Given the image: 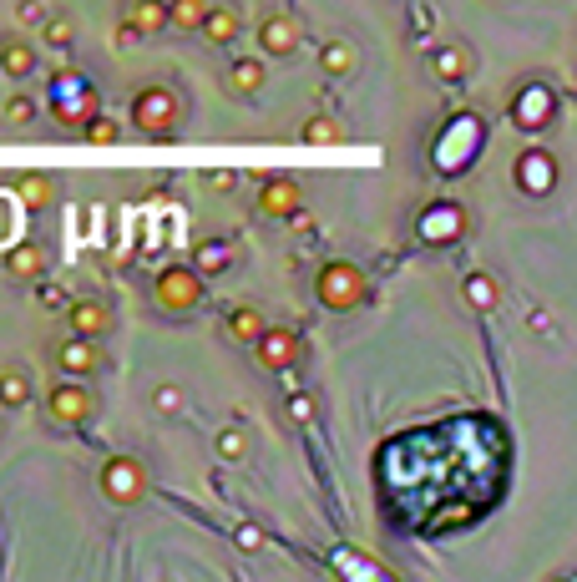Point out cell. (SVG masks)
Listing matches in <instances>:
<instances>
[{"label": "cell", "instance_id": "cell-39", "mask_svg": "<svg viewBox=\"0 0 577 582\" xmlns=\"http://www.w3.org/2000/svg\"><path fill=\"white\" fill-rule=\"evenodd\" d=\"M208 183H213V188H218V193H228V188H233V183H238V178H233V173H213V178H208Z\"/></svg>", "mask_w": 577, "mask_h": 582}, {"label": "cell", "instance_id": "cell-12", "mask_svg": "<svg viewBox=\"0 0 577 582\" xmlns=\"http://www.w3.org/2000/svg\"><path fill=\"white\" fill-rule=\"evenodd\" d=\"M254 41H259V56H264V61H269V56H274V61H289V56L299 51L304 36H299V21H294L289 11H274V16L259 21Z\"/></svg>", "mask_w": 577, "mask_h": 582}, {"label": "cell", "instance_id": "cell-37", "mask_svg": "<svg viewBox=\"0 0 577 582\" xmlns=\"http://www.w3.org/2000/svg\"><path fill=\"white\" fill-rule=\"evenodd\" d=\"M41 304H46V309H71L66 289H56V284H41Z\"/></svg>", "mask_w": 577, "mask_h": 582}, {"label": "cell", "instance_id": "cell-6", "mask_svg": "<svg viewBox=\"0 0 577 582\" xmlns=\"http://www.w3.org/2000/svg\"><path fill=\"white\" fill-rule=\"evenodd\" d=\"M92 415H97V395H92L87 385H76V380L51 385V395H46V421H51L56 431H81Z\"/></svg>", "mask_w": 577, "mask_h": 582}, {"label": "cell", "instance_id": "cell-7", "mask_svg": "<svg viewBox=\"0 0 577 582\" xmlns=\"http://www.w3.org/2000/svg\"><path fill=\"white\" fill-rule=\"evenodd\" d=\"M466 228H471V218H466V208H461L456 198H436V203L416 218V238L431 243V248H451V243H461Z\"/></svg>", "mask_w": 577, "mask_h": 582}, {"label": "cell", "instance_id": "cell-24", "mask_svg": "<svg viewBox=\"0 0 577 582\" xmlns=\"http://www.w3.org/2000/svg\"><path fill=\"white\" fill-rule=\"evenodd\" d=\"M461 299L476 309V314H491L502 304V284L491 279V274H466V284H461Z\"/></svg>", "mask_w": 577, "mask_h": 582}, {"label": "cell", "instance_id": "cell-4", "mask_svg": "<svg viewBox=\"0 0 577 582\" xmlns=\"http://www.w3.org/2000/svg\"><path fill=\"white\" fill-rule=\"evenodd\" d=\"M203 294H208V284L193 264H168L152 279V299H157L162 314H193L203 304Z\"/></svg>", "mask_w": 577, "mask_h": 582}, {"label": "cell", "instance_id": "cell-21", "mask_svg": "<svg viewBox=\"0 0 577 582\" xmlns=\"http://www.w3.org/2000/svg\"><path fill=\"white\" fill-rule=\"evenodd\" d=\"M36 66H41V51H36L26 36H0V76L26 81Z\"/></svg>", "mask_w": 577, "mask_h": 582}, {"label": "cell", "instance_id": "cell-32", "mask_svg": "<svg viewBox=\"0 0 577 582\" xmlns=\"http://www.w3.org/2000/svg\"><path fill=\"white\" fill-rule=\"evenodd\" d=\"M284 410H289L294 426H314V421H319V400H314L309 390H294V395L284 400Z\"/></svg>", "mask_w": 577, "mask_h": 582}, {"label": "cell", "instance_id": "cell-38", "mask_svg": "<svg viewBox=\"0 0 577 582\" xmlns=\"http://www.w3.org/2000/svg\"><path fill=\"white\" fill-rule=\"evenodd\" d=\"M137 41H142V36H137L127 21H117V46H137Z\"/></svg>", "mask_w": 577, "mask_h": 582}, {"label": "cell", "instance_id": "cell-29", "mask_svg": "<svg viewBox=\"0 0 577 582\" xmlns=\"http://www.w3.org/2000/svg\"><path fill=\"white\" fill-rule=\"evenodd\" d=\"M299 137H304L309 147H340V142H345V127H340L335 117H309Z\"/></svg>", "mask_w": 577, "mask_h": 582}, {"label": "cell", "instance_id": "cell-35", "mask_svg": "<svg viewBox=\"0 0 577 582\" xmlns=\"http://www.w3.org/2000/svg\"><path fill=\"white\" fill-rule=\"evenodd\" d=\"M16 21L31 26V31H46V26H51V11L41 6V0H21V6H16Z\"/></svg>", "mask_w": 577, "mask_h": 582}, {"label": "cell", "instance_id": "cell-36", "mask_svg": "<svg viewBox=\"0 0 577 582\" xmlns=\"http://www.w3.org/2000/svg\"><path fill=\"white\" fill-rule=\"evenodd\" d=\"M238 547H243V552H259V547H264V532H259L254 522H243V527H238Z\"/></svg>", "mask_w": 577, "mask_h": 582}, {"label": "cell", "instance_id": "cell-41", "mask_svg": "<svg viewBox=\"0 0 577 582\" xmlns=\"http://www.w3.org/2000/svg\"><path fill=\"white\" fill-rule=\"evenodd\" d=\"M0 436H6V421H0Z\"/></svg>", "mask_w": 577, "mask_h": 582}, {"label": "cell", "instance_id": "cell-34", "mask_svg": "<svg viewBox=\"0 0 577 582\" xmlns=\"http://www.w3.org/2000/svg\"><path fill=\"white\" fill-rule=\"evenodd\" d=\"M81 137H87L92 147H117L122 127H117V122H107V117H97V122H87V127H81Z\"/></svg>", "mask_w": 577, "mask_h": 582}, {"label": "cell", "instance_id": "cell-40", "mask_svg": "<svg viewBox=\"0 0 577 582\" xmlns=\"http://www.w3.org/2000/svg\"><path fill=\"white\" fill-rule=\"evenodd\" d=\"M527 324H532V329H537V335H547V329H552V319H547V314H542V309H537V314H532V319H527Z\"/></svg>", "mask_w": 577, "mask_h": 582}, {"label": "cell", "instance_id": "cell-19", "mask_svg": "<svg viewBox=\"0 0 577 582\" xmlns=\"http://www.w3.org/2000/svg\"><path fill=\"white\" fill-rule=\"evenodd\" d=\"M223 335H228L233 345L259 350V340L269 335V319H264L254 304H238V309H228V319H223Z\"/></svg>", "mask_w": 577, "mask_h": 582}, {"label": "cell", "instance_id": "cell-15", "mask_svg": "<svg viewBox=\"0 0 577 582\" xmlns=\"http://www.w3.org/2000/svg\"><path fill=\"white\" fill-rule=\"evenodd\" d=\"M299 355H304V340L294 335V329H284V324H269V335H264L259 350H254V360H259L264 370H294Z\"/></svg>", "mask_w": 577, "mask_h": 582}, {"label": "cell", "instance_id": "cell-25", "mask_svg": "<svg viewBox=\"0 0 577 582\" xmlns=\"http://www.w3.org/2000/svg\"><path fill=\"white\" fill-rule=\"evenodd\" d=\"M31 405V375L21 365H0V410Z\"/></svg>", "mask_w": 577, "mask_h": 582}, {"label": "cell", "instance_id": "cell-26", "mask_svg": "<svg viewBox=\"0 0 577 582\" xmlns=\"http://www.w3.org/2000/svg\"><path fill=\"white\" fill-rule=\"evenodd\" d=\"M16 193H21L26 208H51V203H56V178H51V173H26V178L16 183Z\"/></svg>", "mask_w": 577, "mask_h": 582}, {"label": "cell", "instance_id": "cell-30", "mask_svg": "<svg viewBox=\"0 0 577 582\" xmlns=\"http://www.w3.org/2000/svg\"><path fill=\"white\" fill-rule=\"evenodd\" d=\"M152 410L162 415V421H178L183 415V385H173V380L152 385Z\"/></svg>", "mask_w": 577, "mask_h": 582}, {"label": "cell", "instance_id": "cell-17", "mask_svg": "<svg viewBox=\"0 0 577 582\" xmlns=\"http://www.w3.org/2000/svg\"><path fill=\"white\" fill-rule=\"evenodd\" d=\"M426 61H431V76L446 81V87H461V81L471 76V51L461 41H436Z\"/></svg>", "mask_w": 577, "mask_h": 582}, {"label": "cell", "instance_id": "cell-42", "mask_svg": "<svg viewBox=\"0 0 577 582\" xmlns=\"http://www.w3.org/2000/svg\"><path fill=\"white\" fill-rule=\"evenodd\" d=\"M552 582H562V577H552Z\"/></svg>", "mask_w": 577, "mask_h": 582}, {"label": "cell", "instance_id": "cell-11", "mask_svg": "<svg viewBox=\"0 0 577 582\" xmlns=\"http://www.w3.org/2000/svg\"><path fill=\"white\" fill-rule=\"evenodd\" d=\"M512 178H517V188H522L527 198H547V193L557 188V157L542 152V147H527V152L512 162Z\"/></svg>", "mask_w": 577, "mask_h": 582}, {"label": "cell", "instance_id": "cell-16", "mask_svg": "<svg viewBox=\"0 0 577 582\" xmlns=\"http://www.w3.org/2000/svg\"><path fill=\"white\" fill-rule=\"evenodd\" d=\"M46 269H51V254H46L41 243H11V248H6V274H11L16 284H41Z\"/></svg>", "mask_w": 577, "mask_h": 582}, {"label": "cell", "instance_id": "cell-1", "mask_svg": "<svg viewBox=\"0 0 577 582\" xmlns=\"http://www.w3.org/2000/svg\"><path fill=\"white\" fill-rule=\"evenodd\" d=\"M127 117H132V127L147 132V137H168V132H178V122H183V97L168 87V81H147V87L132 92Z\"/></svg>", "mask_w": 577, "mask_h": 582}, {"label": "cell", "instance_id": "cell-18", "mask_svg": "<svg viewBox=\"0 0 577 582\" xmlns=\"http://www.w3.org/2000/svg\"><path fill=\"white\" fill-rule=\"evenodd\" d=\"M233 259H238V243L233 238H203V243H193V269L203 274V279H218V274H228L233 269Z\"/></svg>", "mask_w": 577, "mask_h": 582}, {"label": "cell", "instance_id": "cell-31", "mask_svg": "<svg viewBox=\"0 0 577 582\" xmlns=\"http://www.w3.org/2000/svg\"><path fill=\"white\" fill-rule=\"evenodd\" d=\"M173 31H198L203 36V21H208V6L203 0H173Z\"/></svg>", "mask_w": 577, "mask_h": 582}, {"label": "cell", "instance_id": "cell-9", "mask_svg": "<svg viewBox=\"0 0 577 582\" xmlns=\"http://www.w3.org/2000/svg\"><path fill=\"white\" fill-rule=\"evenodd\" d=\"M51 365L61 370V380H76V385H87L97 370H107V355H102V345H92V340H76V335H61L56 345H51Z\"/></svg>", "mask_w": 577, "mask_h": 582}, {"label": "cell", "instance_id": "cell-28", "mask_svg": "<svg viewBox=\"0 0 577 582\" xmlns=\"http://www.w3.org/2000/svg\"><path fill=\"white\" fill-rule=\"evenodd\" d=\"M36 117H41V102L31 92H16V97L0 102V122H6V127H31Z\"/></svg>", "mask_w": 577, "mask_h": 582}, {"label": "cell", "instance_id": "cell-13", "mask_svg": "<svg viewBox=\"0 0 577 582\" xmlns=\"http://www.w3.org/2000/svg\"><path fill=\"white\" fill-rule=\"evenodd\" d=\"M66 335H76V340H92V345H102L107 335H112V309L102 304V299H71V309H66Z\"/></svg>", "mask_w": 577, "mask_h": 582}, {"label": "cell", "instance_id": "cell-3", "mask_svg": "<svg viewBox=\"0 0 577 582\" xmlns=\"http://www.w3.org/2000/svg\"><path fill=\"white\" fill-rule=\"evenodd\" d=\"M97 491L107 507H137V502H147V466L127 451H112L97 471Z\"/></svg>", "mask_w": 577, "mask_h": 582}, {"label": "cell", "instance_id": "cell-23", "mask_svg": "<svg viewBox=\"0 0 577 582\" xmlns=\"http://www.w3.org/2000/svg\"><path fill=\"white\" fill-rule=\"evenodd\" d=\"M355 66H360L355 41H324L319 46V71L324 76H355Z\"/></svg>", "mask_w": 577, "mask_h": 582}, {"label": "cell", "instance_id": "cell-10", "mask_svg": "<svg viewBox=\"0 0 577 582\" xmlns=\"http://www.w3.org/2000/svg\"><path fill=\"white\" fill-rule=\"evenodd\" d=\"M304 203H309V193L294 178H269L259 188V213L274 218V223H299L304 218Z\"/></svg>", "mask_w": 577, "mask_h": 582}, {"label": "cell", "instance_id": "cell-14", "mask_svg": "<svg viewBox=\"0 0 577 582\" xmlns=\"http://www.w3.org/2000/svg\"><path fill=\"white\" fill-rule=\"evenodd\" d=\"M269 87V61L264 56H233L228 71H223V92L238 97V102H249Z\"/></svg>", "mask_w": 577, "mask_h": 582}, {"label": "cell", "instance_id": "cell-22", "mask_svg": "<svg viewBox=\"0 0 577 582\" xmlns=\"http://www.w3.org/2000/svg\"><path fill=\"white\" fill-rule=\"evenodd\" d=\"M238 36H243V16H238V6H208L203 41H208V46H233Z\"/></svg>", "mask_w": 577, "mask_h": 582}, {"label": "cell", "instance_id": "cell-5", "mask_svg": "<svg viewBox=\"0 0 577 582\" xmlns=\"http://www.w3.org/2000/svg\"><path fill=\"white\" fill-rule=\"evenodd\" d=\"M51 112L61 117V122H97V87L81 71H61L56 81H51Z\"/></svg>", "mask_w": 577, "mask_h": 582}, {"label": "cell", "instance_id": "cell-2", "mask_svg": "<svg viewBox=\"0 0 577 582\" xmlns=\"http://www.w3.org/2000/svg\"><path fill=\"white\" fill-rule=\"evenodd\" d=\"M314 294L324 309H335V314H355L365 299H370V279L350 264V259H329L319 274H314Z\"/></svg>", "mask_w": 577, "mask_h": 582}, {"label": "cell", "instance_id": "cell-27", "mask_svg": "<svg viewBox=\"0 0 577 582\" xmlns=\"http://www.w3.org/2000/svg\"><path fill=\"white\" fill-rule=\"evenodd\" d=\"M213 451H218V461H243L254 451V436L243 431V426H223L218 436H213Z\"/></svg>", "mask_w": 577, "mask_h": 582}, {"label": "cell", "instance_id": "cell-33", "mask_svg": "<svg viewBox=\"0 0 577 582\" xmlns=\"http://www.w3.org/2000/svg\"><path fill=\"white\" fill-rule=\"evenodd\" d=\"M41 41H46L51 51H66V46L76 41V21H71V16H51V26L41 31Z\"/></svg>", "mask_w": 577, "mask_h": 582}, {"label": "cell", "instance_id": "cell-20", "mask_svg": "<svg viewBox=\"0 0 577 582\" xmlns=\"http://www.w3.org/2000/svg\"><path fill=\"white\" fill-rule=\"evenodd\" d=\"M122 21H127L142 41H152V36H162V31H173V11L162 6V0H132V6L122 11Z\"/></svg>", "mask_w": 577, "mask_h": 582}, {"label": "cell", "instance_id": "cell-8", "mask_svg": "<svg viewBox=\"0 0 577 582\" xmlns=\"http://www.w3.org/2000/svg\"><path fill=\"white\" fill-rule=\"evenodd\" d=\"M512 127L517 132H542V127H552L557 122V97H552V87L547 81H522V87L512 92Z\"/></svg>", "mask_w": 577, "mask_h": 582}]
</instances>
